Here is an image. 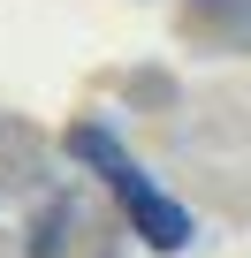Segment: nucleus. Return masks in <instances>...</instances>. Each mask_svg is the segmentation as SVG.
I'll use <instances>...</instances> for the list:
<instances>
[{
  "instance_id": "f257e3e1",
  "label": "nucleus",
  "mask_w": 251,
  "mask_h": 258,
  "mask_svg": "<svg viewBox=\"0 0 251 258\" xmlns=\"http://www.w3.org/2000/svg\"><path fill=\"white\" fill-rule=\"evenodd\" d=\"M69 160H84V167L122 198V213H130V235H145V250L175 258V250H190V243H198L190 205H183V198H168V190L130 160V145H122L107 121H76V129H69Z\"/></svg>"
}]
</instances>
